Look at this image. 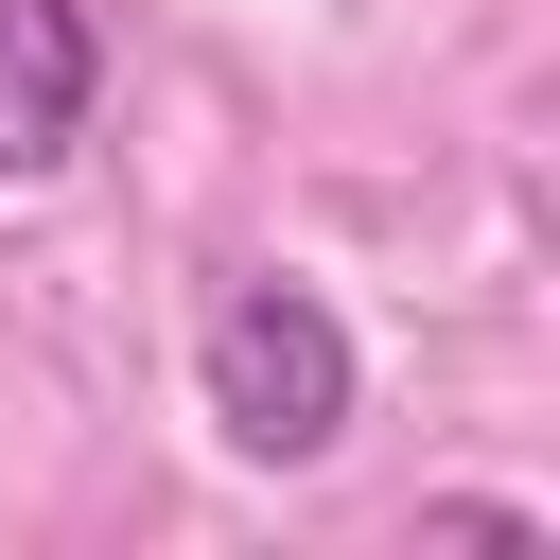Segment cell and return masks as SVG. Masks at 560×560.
<instances>
[{
  "mask_svg": "<svg viewBox=\"0 0 560 560\" xmlns=\"http://www.w3.org/2000/svg\"><path fill=\"white\" fill-rule=\"evenodd\" d=\"M210 420L245 438V455H332L350 438V332H332V298H298V280H245L228 315H210Z\"/></svg>",
  "mask_w": 560,
  "mask_h": 560,
  "instance_id": "obj_1",
  "label": "cell"
},
{
  "mask_svg": "<svg viewBox=\"0 0 560 560\" xmlns=\"http://www.w3.org/2000/svg\"><path fill=\"white\" fill-rule=\"evenodd\" d=\"M88 88H105L88 0H0V175H52L88 140Z\"/></svg>",
  "mask_w": 560,
  "mask_h": 560,
  "instance_id": "obj_2",
  "label": "cell"
}]
</instances>
